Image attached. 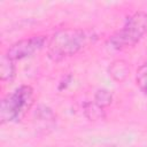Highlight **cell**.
I'll return each instance as SVG.
<instances>
[{
	"instance_id": "6da1fadb",
	"label": "cell",
	"mask_w": 147,
	"mask_h": 147,
	"mask_svg": "<svg viewBox=\"0 0 147 147\" xmlns=\"http://www.w3.org/2000/svg\"><path fill=\"white\" fill-rule=\"evenodd\" d=\"M87 42L86 33L80 29L56 31L47 44V54L53 61H61L77 54Z\"/></svg>"
},
{
	"instance_id": "7a4b0ae2",
	"label": "cell",
	"mask_w": 147,
	"mask_h": 147,
	"mask_svg": "<svg viewBox=\"0 0 147 147\" xmlns=\"http://www.w3.org/2000/svg\"><path fill=\"white\" fill-rule=\"evenodd\" d=\"M33 100V90L29 85H21L7 94L0 103L1 124L20 121L32 107Z\"/></svg>"
},
{
	"instance_id": "3957f363",
	"label": "cell",
	"mask_w": 147,
	"mask_h": 147,
	"mask_svg": "<svg viewBox=\"0 0 147 147\" xmlns=\"http://www.w3.org/2000/svg\"><path fill=\"white\" fill-rule=\"evenodd\" d=\"M147 32V14L136 11L130 15L123 28L116 31L108 40L109 45L117 51H123L137 45Z\"/></svg>"
},
{
	"instance_id": "277c9868",
	"label": "cell",
	"mask_w": 147,
	"mask_h": 147,
	"mask_svg": "<svg viewBox=\"0 0 147 147\" xmlns=\"http://www.w3.org/2000/svg\"><path fill=\"white\" fill-rule=\"evenodd\" d=\"M45 42H46L45 36H32L30 38L21 39L14 42L13 45L9 46V48L5 54L13 61L22 60L33 55L36 52H38L40 48L44 47Z\"/></svg>"
},
{
	"instance_id": "5b68a950",
	"label": "cell",
	"mask_w": 147,
	"mask_h": 147,
	"mask_svg": "<svg viewBox=\"0 0 147 147\" xmlns=\"http://www.w3.org/2000/svg\"><path fill=\"white\" fill-rule=\"evenodd\" d=\"M109 75L110 77L118 83H122L126 79V77L130 74V68L126 61L124 60H115L114 62H111V64L109 65Z\"/></svg>"
},
{
	"instance_id": "8992f818",
	"label": "cell",
	"mask_w": 147,
	"mask_h": 147,
	"mask_svg": "<svg viewBox=\"0 0 147 147\" xmlns=\"http://www.w3.org/2000/svg\"><path fill=\"white\" fill-rule=\"evenodd\" d=\"M0 76L2 82H13L15 78V64L11 59H9L6 54L1 56L0 61Z\"/></svg>"
},
{
	"instance_id": "52a82bcc",
	"label": "cell",
	"mask_w": 147,
	"mask_h": 147,
	"mask_svg": "<svg viewBox=\"0 0 147 147\" xmlns=\"http://www.w3.org/2000/svg\"><path fill=\"white\" fill-rule=\"evenodd\" d=\"M105 108L98 106L94 101L84 105V114L90 121H99L105 118Z\"/></svg>"
},
{
	"instance_id": "ba28073f",
	"label": "cell",
	"mask_w": 147,
	"mask_h": 147,
	"mask_svg": "<svg viewBox=\"0 0 147 147\" xmlns=\"http://www.w3.org/2000/svg\"><path fill=\"white\" fill-rule=\"evenodd\" d=\"M94 102L98 106L106 108L110 106V103L113 102V94L106 88H100L94 94Z\"/></svg>"
},
{
	"instance_id": "9c48e42d",
	"label": "cell",
	"mask_w": 147,
	"mask_h": 147,
	"mask_svg": "<svg viewBox=\"0 0 147 147\" xmlns=\"http://www.w3.org/2000/svg\"><path fill=\"white\" fill-rule=\"evenodd\" d=\"M136 83L137 86L145 94H147V62L138 68L136 74Z\"/></svg>"
}]
</instances>
